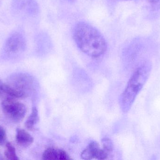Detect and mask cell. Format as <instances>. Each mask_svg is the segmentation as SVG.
<instances>
[{
  "label": "cell",
  "instance_id": "6da1fadb",
  "mask_svg": "<svg viewBox=\"0 0 160 160\" xmlns=\"http://www.w3.org/2000/svg\"><path fill=\"white\" fill-rule=\"evenodd\" d=\"M73 38L79 49L93 58L102 56L107 50V45L101 33L94 26L80 22L74 27Z\"/></svg>",
  "mask_w": 160,
  "mask_h": 160
},
{
  "label": "cell",
  "instance_id": "7a4b0ae2",
  "mask_svg": "<svg viewBox=\"0 0 160 160\" xmlns=\"http://www.w3.org/2000/svg\"><path fill=\"white\" fill-rule=\"evenodd\" d=\"M151 70V63L145 62L132 74L120 97V107L124 112H128L131 108L136 97L148 80Z\"/></svg>",
  "mask_w": 160,
  "mask_h": 160
},
{
  "label": "cell",
  "instance_id": "3957f363",
  "mask_svg": "<svg viewBox=\"0 0 160 160\" xmlns=\"http://www.w3.org/2000/svg\"><path fill=\"white\" fill-rule=\"evenodd\" d=\"M2 108L5 115L12 122H21L26 113L24 104L13 98L5 99L2 103Z\"/></svg>",
  "mask_w": 160,
  "mask_h": 160
},
{
  "label": "cell",
  "instance_id": "277c9868",
  "mask_svg": "<svg viewBox=\"0 0 160 160\" xmlns=\"http://www.w3.org/2000/svg\"><path fill=\"white\" fill-rule=\"evenodd\" d=\"M8 84L22 93L25 98L32 94L36 87L34 79L30 75L22 73L12 76Z\"/></svg>",
  "mask_w": 160,
  "mask_h": 160
},
{
  "label": "cell",
  "instance_id": "5b68a950",
  "mask_svg": "<svg viewBox=\"0 0 160 160\" xmlns=\"http://www.w3.org/2000/svg\"><path fill=\"white\" fill-rule=\"evenodd\" d=\"M26 46V40L23 35L18 32H14L5 41L3 50L7 55H13L23 52Z\"/></svg>",
  "mask_w": 160,
  "mask_h": 160
},
{
  "label": "cell",
  "instance_id": "8992f818",
  "mask_svg": "<svg viewBox=\"0 0 160 160\" xmlns=\"http://www.w3.org/2000/svg\"><path fill=\"white\" fill-rule=\"evenodd\" d=\"M11 8L17 14L35 16L39 12V6L35 0H12Z\"/></svg>",
  "mask_w": 160,
  "mask_h": 160
},
{
  "label": "cell",
  "instance_id": "52a82bcc",
  "mask_svg": "<svg viewBox=\"0 0 160 160\" xmlns=\"http://www.w3.org/2000/svg\"><path fill=\"white\" fill-rule=\"evenodd\" d=\"M108 154L98 142L92 141L82 152L81 157L82 159L86 160H105L108 157Z\"/></svg>",
  "mask_w": 160,
  "mask_h": 160
},
{
  "label": "cell",
  "instance_id": "ba28073f",
  "mask_svg": "<svg viewBox=\"0 0 160 160\" xmlns=\"http://www.w3.org/2000/svg\"><path fill=\"white\" fill-rule=\"evenodd\" d=\"M42 159L68 160L71 158L64 150L55 147H49L44 151L42 155Z\"/></svg>",
  "mask_w": 160,
  "mask_h": 160
},
{
  "label": "cell",
  "instance_id": "9c48e42d",
  "mask_svg": "<svg viewBox=\"0 0 160 160\" xmlns=\"http://www.w3.org/2000/svg\"><path fill=\"white\" fill-rule=\"evenodd\" d=\"M16 140L18 144L23 147H27L33 142L32 136L25 130L18 128L16 131Z\"/></svg>",
  "mask_w": 160,
  "mask_h": 160
},
{
  "label": "cell",
  "instance_id": "30bf717a",
  "mask_svg": "<svg viewBox=\"0 0 160 160\" xmlns=\"http://www.w3.org/2000/svg\"><path fill=\"white\" fill-rule=\"evenodd\" d=\"M39 120L38 111L36 107H33L32 112L25 123V126L27 129L32 130L33 129Z\"/></svg>",
  "mask_w": 160,
  "mask_h": 160
},
{
  "label": "cell",
  "instance_id": "8fae6325",
  "mask_svg": "<svg viewBox=\"0 0 160 160\" xmlns=\"http://www.w3.org/2000/svg\"><path fill=\"white\" fill-rule=\"evenodd\" d=\"M5 157L9 160H18V157L16 153V149L10 143H6V150L4 153Z\"/></svg>",
  "mask_w": 160,
  "mask_h": 160
},
{
  "label": "cell",
  "instance_id": "7c38bea8",
  "mask_svg": "<svg viewBox=\"0 0 160 160\" xmlns=\"http://www.w3.org/2000/svg\"><path fill=\"white\" fill-rule=\"evenodd\" d=\"M102 149L109 154L113 149V144L111 139L108 138H103L102 140Z\"/></svg>",
  "mask_w": 160,
  "mask_h": 160
},
{
  "label": "cell",
  "instance_id": "4fadbf2b",
  "mask_svg": "<svg viewBox=\"0 0 160 160\" xmlns=\"http://www.w3.org/2000/svg\"><path fill=\"white\" fill-rule=\"evenodd\" d=\"M7 134L5 130L2 126H0V145L5 144L6 142Z\"/></svg>",
  "mask_w": 160,
  "mask_h": 160
},
{
  "label": "cell",
  "instance_id": "5bb4252c",
  "mask_svg": "<svg viewBox=\"0 0 160 160\" xmlns=\"http://www.w3.org/2000/svg\"><path fill=\"white\" fill-rule=\"evenodd\" d=\"M4 83L0 79V98H5L4 93Z\"/></svg>",
  "mask_w": 160,
  "mask_h": 160
},
{
  "label": "cell",
  "instance_id": "9a60e30c",
  "mask_svg": "<svg viewBox=\"0 0 160 160\" xmlns=\"http://www.w3.org/2000/svg\"><path fill=\"white\" fill-rule=\"evenodd\" d=\"M148 2L152 4H156L160 2V0H148Z\"/></svg>",
  "mask_w": 160,
  "mask_h": 160
},
{
  "label": "cell",
  "instance_id": "2e32d148",
  "mask_svg": "<svg viewBox=\"0 0 160 160\" xmlns=\"http://www.w3.org/2000/svg\"><path fill=\"white\" fill-rule=\"evenodd\" d=\"M124 1H128V0H124Z\"/></svg>",
  "mask_w": 160,
  "mask_h": 160
},
{
  "label": "cell",
  "instance_id": "e0dca14e",
  "mask_svg": "<svg viewBox=\"0 0 160 160\" xmlns=\"http://www.w3.org/2000/svg\"><path fill=\"white\" fill-rule=\"evenodd\" d=\"M70 1H72V0H70Z\"/></svg>",
  "mask_w": 160,
  "mask_h": 160
}]
</instances>
